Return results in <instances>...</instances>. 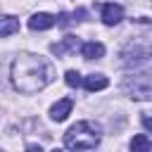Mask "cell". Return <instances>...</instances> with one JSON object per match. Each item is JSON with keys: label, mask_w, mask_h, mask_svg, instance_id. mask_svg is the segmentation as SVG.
Returning a JSON list of instances; mask_svg holds the SVG:
<instances>
[{"label": "cell", "mask_w": 152, "mask_h": 152, "mask_svg": "<svg viewBox=\"0 0 152 152\" xmlns=\"http://www.w3.org/2000/svg\"><path fill=\"white\" fill-rule=\"evenodd\" d=\"M10 78H12V86L19 90V93H38L43 90L45 86H50L55 81V66L43 59L40 55H19L14 62H12V71H10Z\"/></svg>", "instance_id": "6da1fadb"}, {"label": "cell", "mask_w": 152, "mask_h": 152, "mask_svg": "<svg viewBox=\"0 0 152 152\" xmlns=\"http://www.w3.org/2000/svg\"><path fill=\"white\" fill-rule=\"evenodd\" d=\"M102 133L100 126L93 121H76L66 133H64V147L69 150H93L100 142Z\"/></svg>", "instance_id": "7a4b0ae2"}, {"label": "cell", "mask_w": 152, "mask_h": 152, "mask_svg": "<svg viewBox=\"0 0 152 152\" xmlns=\"http://www.w3.org/2000/svg\"><path fill=\"white\" fill-rule=\"evenodd\" d=\"M121 88L133 100H152V76L150 74H131L124 78Z\"/></svg>", "instance_id": "3957f363"}, {"label": "cell", "mask_w": 152, "mask_h": 152, "mask_svg": "<svg viewBox=\"0 0 152 152\" xmlns=\"http://www.w3.org/2000/svg\"><path fill=\"white\" fill-rule=\"evenodd\" d=\"M121 19H124V7L121 5H114V2H104L102 5V21L107 26H116Z\"/></svg>", "instance_id": "277c9868"}, {"label": "cell", "mask_w": 152, "mask_h": 152, "mask_svg": "<svg viewBox=\"0 0 152 152\" xmlns=\"http://www.w3.org/2000/svg\"><path fill=\"white\" fill-rule=\"evenodd\" d=\"M57 24V19L48 12H36L31 19H28V28L31 31H45V28H52Z\"/></svg>", "instance_id": "5b68a950"}, {"label": "cell", "mask_w": 152, "mask_h": 152, "mask_svg": "<svg viewBox=\"0 0 152 152\" xmlns=\"http://www.w3.org/2000/svg\"><path fill=\"white\" fill-rule=\"evenodd\" d=\"M71 107H74V100H69V97L57 100V102L50 107V119H52V121H64V119L71 114Z\"/></svg>", "instance_id": "8992f818"}, {"label": "cell", "mask_w": 152, "mask_h": 152, "mask_svg": "<svg viewBox=\"0 0 152 152\" xmlns=\"http://www.w3.org/2000/svg\"><path fill=\"white\" fill-rule=\"evenodd\" d=\"M76 45H78V38H74V36H66V38H62V43H52V45H50V50H52V55H57V57H64L69 50H76Z\"/></svg>", "instance_id": "52a82bcc"}, {"label": "cell", "mask_w": 152, "mask_h": 152, "mask_svg": "<svg viewBox=\"0 0 152 152\" xmlns=\"http://www.w3.org/2000/svg\"><path fill=\"white\" fill-rule=\"evenodd\" d=\"M83 86H86V90H90V93H95V90H104V88L109 86V78L102 76V74H90V76L83 78Z\"/></svg>", "instance_id": "ba28073f"}, {"label": "cell", "mask_w": 152, "mask_h": 152, "mask_svg": "<svg viewBox=\"0 0 152 152\" xmlns=\"http://www.w3.org/2000/svg\"><path fill=\"white\" fill-rule=\"evenodd\" d=\"M81 55H83L86 59H100V57L104 55V45H102V43H95V40L83 43V45H81Z\"/></svg>", "instance_id": "9c48e42d"}, {"label": "cell", "mask_w": 152, "mask_h": 152, "mask_svg": "<svg viewBox=\"0 0 152 152\" xmlns=\"http://www.w3.org/2000/svg\"><path fill=\"white\" fill-rule=\"evenodd\" d=\"M17 31H19V19H14L10 14L0 17V38H7L12 33H17Z\"/></svg>", "instance_id": "30bf717a"}, {"label": "cell", "mask_w": 152, "mask_h": 152, "mask_svg": "<svg viewBox=\"0 0 152 152\" xmlns=\"http://www.w3.org/2000/svg\"><path fill=\"white\" fill-rule=\"evenodd\" d=\"M131 150L133 152H142V150H152V142L145 138V135H135L131 140Z\"/></svg>", "instance_id": "8fae6325"}, {"label": "cell", "mask_w": 152, "mask_h": 152, "mask_svg": "<svg viewBox=\"0 0 152 152\" xmlns=\"http://www.w3.org/2000/svg\"><path fill=\"white\" fill-rule=\"evenodd\" d=\"M64 81H66V86H71V88H78V86L83 83L81 74H78V71H74V69H69V71L64 74Z\"/></svg>", "instance_id": "7c38bea8"}, {"label": "cell", "mask_w": 152, "mask_h": 152, "mask_svg": "<svg viewBox=\"0 0 152 152\" xmlns=\"http://www.w3.org/2000/svg\"><path fill=\"white\" fill-rule=\"evenodd\" d=\"M59 26H69L71 24V19H69V14H59V21H57Z\"/></svg>", "instance_id": "4fadbf2b"}, {"label": "cell", "mask_w": 152, "mask_h": 152, "mask_svg": "<svg viewBox=\"0 0 152 152\" xmlns=\"http://www.w3.org/2000/svg\"><path fill=\"white\" fill-rule=\"evenodd\" d=\"M142 126H145V128L152 133V116H142Z\"/></svg>", "instance_id": "5bb4252c"}]
</instances>
